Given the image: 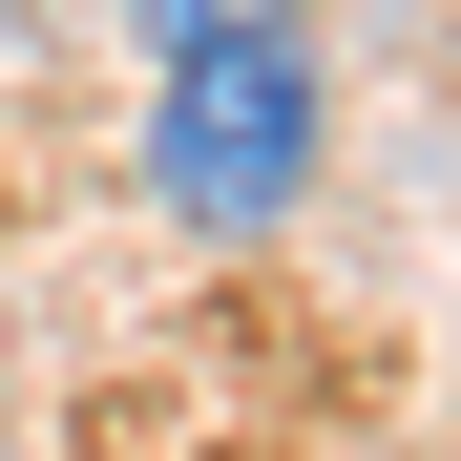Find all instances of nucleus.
<instances>
[{
  "label": "nucleus",
  "mask_w": 461,
  "mask_h": 461,
  "mask_svg": "<svg viewBox=\"0 0 461 461\" xmlns=\"http://www.w3.org/2000/svg\"><path fill=\"white\" fill-rule=\"evenodd\" d=\"M147 210L210 230V252H252L336 189V63H315V0H252V22H210L147 63Z\"/></svg>",
  "instance_id": "nucleus-1"
},
{
  "label": "nucleus",
  "mask_w": 461,
  "mask_h": 461,
  "mask_svg": "<svg viewBox=\"0 0 461 461\" xmlns=\"http://www.w3.org/2000/svg\"><path fill=\"white\" fill-rule=\"evenodd\" d=\"M126 22H147V63H168V42H210V22H252V0H126Z\"/></svg>",
  "instance_id": "nucleus-2"
}]
</instances>
